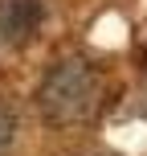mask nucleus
I'll use <instances>...</instances> for the list:
<instances>
[{
  "instance_id": "3",
  "label": "nucleus",
  "mask_w": 147,
  "mask_h": 156,
  "mask_svg": "<svg viewBox=\"0 0 147 156\" xmlns=\"http://www.w3.org/2000/svg\"><path fill=\"white\" fill-rule=\"evenodd\" d=\"M12 140H16V115L8 103H0V156L12 148Z\"/></svg>"
},
{
  "instance_id": "2",
  "label": "nucleus",
  "mask_w": 147,
  "mask_h": 156,
  "mask_svg": "<svg viewBox=\"0 0 147 156\" xmlns=\"http://www.w3.org/2000/svg\"><path fill=\"white\" fill-rule=\"evenodd\" d=\"M45 21V4L41 0H0V41L8 45H25Z\"/></svg>"
},
{
  "instance_id": "1",
  "label": "nucleus",
  "mask_w": 147,
  "mask_h": 156,
  "mask_svg": "<svg viewBox=\"0 0 147 156\" xmlns=\"http://www.w3.org/2000/svg\"><path fill=\"white\" fill-rule=\"evenodd\" d=\"M98 74L82 58H65V62L49 66V74L37 86V107L49 123H78L98 107Z\"/></svg>"
}]
</instances>
